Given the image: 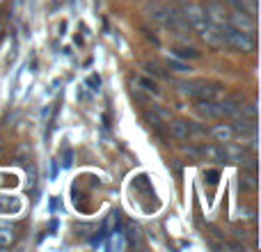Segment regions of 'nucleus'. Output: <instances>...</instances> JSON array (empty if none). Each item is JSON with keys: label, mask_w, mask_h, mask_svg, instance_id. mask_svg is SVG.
I'll return each mask as SVG.
<instances>
[{"label": "nucleus", "mask_w": 261, "mask_h": 252, "mask_svg": "<svg viewBox=\"0 0 261 252\" xmlns=\"http://www.w3.org/2000/svg\"><path fill=\"white\" fill-rule=\"evenodd\" d=\"M241 188H243V190H254V188H257V177H254L252 170L241 174Z\"/></svg>", "instance_id": "obj_14"}, {"label": "nucleus", "mask_w": 261, "mask_h": 252, "mask_svg": "<svg viewBox=\"0 0 261 252\" xmlns=\"http://www.w3.org/2000/svg\"><path fill=\"white\" fill-rule=\"evenodd\" d=\"M218 177H220V174H218L216 170H208V172H206V179L211 181V184H218Z\"/></svg>", "instance_id": "obj_19"}, {"label": "nucleus", "mask_w": 261, "mask_h": 252, "mask_svg": "<svg viewBox=\"0 0 261 252\" xmlns=\"http://www.w3.org/2000/svg\"><path fill=\"white\" fill-rule=\"evenodd\" d=\"M206 133H211L218 142H225V144L234 140V129H231V124H218V126H213V129H208Z\"/></svg>", "instance_id": "obj_8"}, {"label": "nucleus", "mask_w": 261, "mask_h": 252, "mask_svg": "<svg viewBox=\"0 0 261 252\" xmlns=\"http://www.w3.org/2000/svg\"><path fill=\"white\" fill-rule=\"evenodd\" d=\"M220 108H222V117H241V106L234 104V101H220Z\"/></svg>", "instance_id": "obj_13"}, {"label": "nucleus", "mask_w": 261, "mask_h": 252, "mask_svg": "<svg viewBox=\"0 0 261 252\" xmlns=\"http://www.w3.org/2000/svg\"><path fill=\"white\" fill-rule=\"evenodd\" d=\"M174 58H181V60H199V58H202V51L193 48V46H176V48H174Z\"/></svg>", "instance_id": "obj_11"}, {"label": "nucleus", "mask_w": 261, "mask_h": 252, "mask_svg": "<svg viewBox=\"0 0 261 252\" xmlns=\"http://www.w3.org/2000/svg\"><path fill=\"white\" fill-rule=\"evenodd\" d=\"M170 131L176 140H188L190 138V129H188V122L186 119H174L170 124Z\"/></svg>", "instance_id": "obj_10"}, {"label": "nucleus", "mask_w": 261, "mask_h": 252, "mask_svg": "<svg viewBox=\"0 0 261 252\" xmlns=\"http://www.w3.org/2000/svg\"><path fill=\"white\" fill-rule=\"evenodd\" d=\"M179 92L186 96H193V99H216L220 94L216 85H206V83H188L181 81L179 83Z\"/></svg>", "instance_id": "obj_2"}, {"label": "nucleus", "mask_w": 261, "mask_h": 252, "mask_svg": "<svg viewBox=\"0 0 261 252\" xmlns=\"http://www.w3.org/2000/svg\"><path fill=\"white\" fill-rule=\"evenodd\" d=\"M199 156H206V158H211V161H218V163H225L227 161L225 147H216V144L202 147V149H199Z\"/></svg>", "instance_id": "obj_9"}, {"label": "nucleus", "mask_w": 261, "mask_h": 252, "mask_svg": "<svg viewBox=\"0 0 261 252\" xmlns=\"http://www.w3.org/2000/svg\"><path fill=\"white\" fill-rule=\"evenodd\" d=\"M167 69H172V71H176V73H188L190 64L181 62V60H176V58H167Z\"/></svg>", "instance_id": "obj_15"}, {"label": "nucleus", "mask_w": 261, "mask_h": 252, "mask_svg": "<svg viewBox=\"0 0 261 252\" xmlns=\"http://www.w3.org/2000/svg\"><path fill=\"white\" fill-rule=\"evenodd\" d=\"M87 85H90L92 90H99V85H101V78H99V76H90V78H87Z\"/></svg>", "instance_id": "obj_18"}, {"label": "nucleus", "mask_w": 261, "mask_h": 252, "mask_svg": "<svg viewBox=\"0 0 261 252\" xmlns=\"http://www.w3.org/2000/svg\"><path fill=\"white\" fill-rule=\"evenodd\" d=\"M197 113L202 117H208V119H220L222 117V108H220V101L216 99H197Z\"/></svg>", "instance_id": "obj_6"}, {"label": "nucleus", "mask_w": 261, "mask_h": 252, "mask_svg": "<svg viewBox=\"0 0 261 252\" xmlns=\"http://www.w3.org/2000/svg\"><path fill=\"white\" fill-rule=\"evenodd\" d=\"M147 12H149V16L153 18V21H158V23H165V18H167V12H165V5H158V3H151V5H147Z\"/></svg>", "instance_id": "obj_12"}, {"label": "nucleus", "mask_w": 261, "mask_h": 252, "mask_svg": "<svg viewBox=\"0 0 261 252\" xmlns=\"http://www.w3.org/2000/svg\"><path fill=\"white\" fill-rule=\"evenodd\" d=\"M204 14H206V21L213 23V26H218V28L229 26V23H227V12L218 5V0H213L211 5H206V7H204Z\"/></svg>", "instance_id": "obj_7"}, {"label": "nucleus", "mask_w": 261, "mask_h": 252, "mask_svg": "<svg viewBox=\"0 0 261 252\" xmlns=\"http://www.w3.org/2000/svg\"><path fill=\"white\" fill-rule=\"evenodd\" d=\"M241 117H248V119H257V104H250V106H241Z\"/></svg>", "instance_id": "obj_16"}, {"label": "nucleus", "mask_w": 261, "mask_h": 252, "mask_svg": "<svg viewBox=\"0 0 261 252\" xmlns=\"http://www.w3.org/2000/svg\"><path fill=\"white\" fill-rule=\"evenodd\" d=\"M199 37L206 41L211 48H225V37H222V28L206 23L204 28H199Z\"/></svg>", "instance_id": "obj_5"}, {"label": "nucleus", "mask_w": 261, "mask_h": 252, "mask_svg": "<svg viewBox=\"0 0 261 252\" xmlns=\"http://www.w3.org/2000/svg\"><path fill=\"white\" fill-rule=\"evenodd\" d=\"M227 23L241 32H248V35H254V32H257V18L248 12H241V9H234V12L227 14Z\"/></svg>", "instance_id": "obj_3"}, {"label": "nucleus", "mask_w": 261, "mask_h": 252, "mask_svg": "<svg viewBox=\"0 0 261 252\" xmlns=\"http://www.w3.org/2000/svg\"><path fill=\"white\" fill-rule=\"evenodd\" d=\"M181 14L186 16V21L190 23V28H195V30H199V28L206 26V14H204V7H199V5H193V3H186L184 9H181Z\"/></svg>", "instance_id": "obj_4"}, {"label": "nucleus", "mask_w": 261, "mask_h": 252, "mask_svg": "<svg viewBox=\"0 0 261 252\" xmlns=\"http://www.w3.org/2000/svg\"><path fill=\"white\" fill-rule=\"evenodd\" d=\"M138 85H142V90H147V92H153L156 94V83L153 81H149V78H138Z\"/></svg>", "instance_id": "obj_17"}, {"label": "nucleus", "mask_w": 261, "mask_h": 252, "mask_svg": "<svg viewBox=\"0 0 261 252\" xmlns=\"http://www.w3.org/2000/svg\"><path fill=\"white\" fill-rule=\"evenodd\" d=\"M222 37H225V48H234V51H241V53H254V48H257L254 35L241 32L231 26L222 28Z\"/></svg>", "instance_id": "obj_1"}]
</instances>
